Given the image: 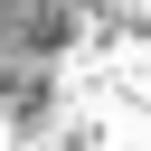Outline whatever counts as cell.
I'll return each mask as SVG.
<instances>
[{
    "instance_id": "1",
    "label": "cell",
    "mask_w": 151,
    "mask_h": 151,
    "mask_svg": "<svg viewBox=\"0 0 151 151\" xmlns=\"http://www.w3.org/2000/svg\"><path fill=\"white\" fill-rule=\"evenodd\" d=\"M94 0H0V85H28L66 57V38L85 28Z\"/></svg>"
}]
</instances>
